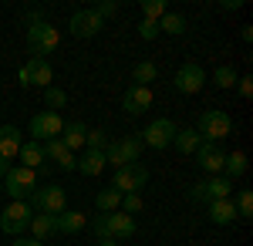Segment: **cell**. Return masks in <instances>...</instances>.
<instances>
[{"label": "cell", "instance_id": "ffe728a7", "mask_svg": "<svg viewBox=\"0 0 253 246\" xmlns=\"http://www.w3.org/2000/svg\"><path fill=\"white\" fill-rule=\"evenodd\" d=\"M20 145H24V138H20L17 125H0V159H17Z\"/></svg>", "mask_w": 253, "mask_h": 246}, {"label": "cell", "instance_id": "44dd1931", "mask_svg": "<svg viewBox=\"0 0 253 246\" xmlns=\"http://www.w3.org/2000/svg\"><path fill=\"white\" fill-rule=\"evenodd\" d=\"M250 169V159H247V152H226V159H223V179H243Z\"/></svg>", "mask_w": 253, "mask_h": 246}, {"label": "cell", "instance_id": "d4e9b609", "mask_svg": "<svg viewBox=\"0 0 253 246\" xmlns=\"http://www.w3.org/2000/svg\"><path fill=\"white\" fill-rule=\"evenodd\" d=\"M105 165H108V162H105V152H81V159H78V172L81 175H91V179H95V175H101V169H105Z\"/></svg>", "mask_w": 253, "mask_h": 246}, {"label": "cell", "instance_id": "e0dca14e", "mask_svg": "<svg viewBox=\"0 0 253 246\" xmlns=\"http://www.w3.org/2000/svg\"><path fill=\"white\" fill-rule=\"evenodd\" d=\"M44 159H51V162H54V165H61L64 172L78 169V155L68 149L61 138H51V142H44Z\"/></svg>", "mask_w": 253, "mask_h": 246}, {"label": "cell", "instance_id": "52a82bcc", "mask_svg": "<svg viewBox=\"0 0 253 246\" xmlns=\"http://www.w3.org/2000/svg\"><path fill=\"white\" fill-rule=\"evenodd\" d=\"M31 206H34V212L58 216V212H64V209H68V196H64V189H61L58 182H47V186H38V189H34Z\"/></svg>", "mask_w": 253, "mask_h": 246}, {"label": "cell", "instance_id": "ac0fdd59", "mask_svg": "<svg viewBox=\"0 0 253 246\" xmlns=\"http://www.w3.org/2000/svg\"><path fill=\"white\" fill-rule=\"evenodd\" d=\"M31 240H38V243H47L51 236H58V219L54 216H47V212H34V219H31Z\"/></svg>", "mask_w": 253, "mask_h": 246}, {"label": "cell", "instance_id": "836d02e7", "mask_svg": "<svg viewBox=\"0 0 253 246\" xmlns=\"http://www.w3.org/2000/svg\"><path fill=\"white\" fill-rule=\"evenodd\" d=\"M84 145H88L91 152H105V149H108V135H105V128H88Z\"/></svg>", "mask_w": 253, "mask_h": 246}, {"label": "cell", "instance_id": "8d00e7d4", "mask_svg": "<svg viewBox=\"0 0 253 246\" xmlns=\"http://www.w3.org/2000/svg\"><path fill=\"white\" fill-rule=\"evenodd\" d=\"M91 10H95V14H98L101 20H108L112 14H118V3H115V0H105V3H95Z\"/></svg>", "mask_w": 253, "mask_h": 246}, {"label": "cell", "instance_id": "3957f363", "mask_svg": "<svg viewBox=\"0 0 253 246\" xmlns=\"http://www.w3.org/2000/svg\"><path fill=\"white\" fill-rule=\"evenodd\" d=\"M196 132H199V138H203V142H219V138L233 135V118H230L226 112H219V108H210V112L199 115Z\"/></svg>", "mask_w": 253, "mask_h": 246}, {"label": "cell", "instance_id": "8992f818", "mask_svg": "<svg viewBox=\"0 0 253 246\" xmlns=\"http://www.w3.org/2000/svg\"><path fill=\"white\" fill-rule=\"evenodd\" d=\"M31 219H34V206L27 199H14L10 206L0 212V229L10 233V236H17V233H27Z\"/></svg>", "mask_w": 253, "mask_h": 246}, {"label": "cell", "instance_id": "4fadbf2b", "mask_svg": "<svg viewBox=\"0 0 253 246\" xmlns=\"http://www.w3.org/2000/svg\"><path fill=\"white\" fill-rule=\"evenodd\" d=\"M230 196H233V182L223 179V175H213V179L199 182V186L193 189L196 203H216V199H230Z\"/></svg>", "mask_w": 253, "mask_h": 246}, {"label": "cell", "instance_id": "d6986e66", "mask_svg": "<svg viewBox=\"0 0 253 246\" xmlns=\"http://www.w3.org/2000/svg\"><path fill=\"white\" fill-rule=\"evenodd\" d=\"M17 159H20V165H24V169H34V172H38V169H44V172H47V159H44V145H41V142H34V138L20 145Z\"/></svg>", "mask_w": 253, "mask_h": 246}, {"label": "cell", "instance_id": "30bf717a", "mask_svg": "<svg viewBox=\"0 0 253 246\" xmlns=\"http://www.w3.org/2000/svg\"><path fill=\"white\" fill-rule=\"evenodd\" d=\"M138 138H142V145H149V149H156V152L169 149L175 138V122L172 118H156L152 125H145V132L138 135Z\"/></svg>", "mask_w": 253, "mask_h": 246}, {"label": "cell", "instance_id": "d6a6232c", "mask_svg": "<svg viewBox=\"0 0 253 246\" xmlns=\"http://www.w3.org/2000/svg\"><path fill=\"white\" fill-rule=\"evenodd\" d=\"M142 14H145V20H159L162 14H169V3L166 0H142Z\"/></svg>", "mask_w": 253, "mask_h": 246}, {"label": "cell", "instance_id": "9a60e30c", "mask_svg": "<svg viewBox=\"0 0 253 246\" xmlns=\"http://www.w3.org/2000/svg\"><path fill=\"white\" fill-rule=\"evenodd\" d=\"M149 108H152V88L132 84V88L125 91V98H122V112H125V115H132V118L145 115Z\"/></svg>", "mask_w": 253, "mask_h": 246}, {"label": "cell", "instance_id": "d590c367", "mask_svg": "<svg viewBox=\"0 0 253 246\" xmlns=\"http://www.w3.org/2000/svg\"><path fill=\"white\" fill-rule=\"evenodd\" d=\"M159 34H162V31H159V20H145V17H142V24H138V38L152 44Z\"/></svg>", "mask_w": 253, "mask_h": 246}, {"label": "cell", "instance_id": "8fae6325", "mask_svg": "<svg viewBox=\"0 0 253 246\" xmlns=\"http://www.w3.org/2000/svg\"><path fill=\"white\" fill-rule=\"evenodd\" d=\"M51 78H54L51 64H47V61H41V57H31V61L17 71L20 88H51Z\"/></svg>", "mask_w": 253, "mask_h": 246}, {"label": "cell", "instance_id": "5b68a950", "mask_svg": "<svg viewBox=\"0 0 253 246\" xmlns=\"http://www.w3.org/2000/svg\"><path fill=\"white\" fill-rule=\"evenodd\" d=\"M149 169L142 165V162H132V165H122V169H115V175H112V189L122 192V196H128V192H142L145 186H149Z\"/></svg>", "mask_w": 253, "mask_h": 246}, {"label": "cell", "instance_id": "ba28073f", "mask_svg": "<svg viewBox=\"0 0 253 246\" xmlns=\"http://www.w3.org/2000/svg\"><path fill=\"white\" fill-rule=\"evenodd\" d=\"M142 149H145V145H142L138 135H128V138H122V142H108V149H105V162H112L115 169L132 165V162H138Z\"/></svg>", "mask_w": 253, "mask_h": 246}, {"label": "cell", "instance_id": "4dcf8cb0", "mask_svg": "<svg viewBox=\"0 0 253 246\" xmlns=\"http://www.w3.org/2000/svg\"><path fill=\"white\" fill-rule=\"evenodd\" d=\"M64 105H68V95H64L61 88H54V84L44 88V112H61Z\"/></svg>", "mask_w": 253, "mask_h": 246}, {"label": "cell", "instance_id": "60d3db41", "mask_svg": "<svg viewBox=\"0 0 253 246\" xmlns=\"http://www.w3.org/2000/svg\"><path fill=\"white\" fill-rule=\"evenodd\" d=\"M10 169H14V165H10V159H0V179H3Z\"/></svg>", "mask_w": 253, "mask_h": 246}, {"label": "cell", "instance_id": "ab89813d", "mask_svg": "<svg viewBox=\"0 0 253 246\" xmlns=\"http://www.w3.org/2000/svg\"><path fill=\"white\" fill-rule=\"evenodd\" d=\"M10 246H44V243L31 240V236H14V243H10Z\"/></svg>", "mask_w": 253, "mask_h": 246}, {"label": "cell", "instance_id": "7c38bea8", "mask_svg": "<svg viewBox=\"0 0 253 246\" xmlns=\"http://www.w3.org/2000/svg\"><path fill=\"white\" fill-rule=\"evenodd\" d=\"M61 128H64V118L58 112H38L31 118V138L34 142H51V138H61Z\"/></svg>", "mask_w": 253, "mask_h": 246}, {"label": "cell", "instance_id": "ee69618b", "mask_svg": "<svg viewBox=\"0 0 253 246\" xmlns=\"http://www.w3.org/2000/svg\"><path fill=\"white\" fill-rule=\"evenodd\" d=\"M0 196H3V182H0Z\"/></svg>", "mask_w": 253, "mask_h": 246}, {"label": "cell", "instance_id": "b9f144b4", "mask_svg": "<svg viewBox=\"0 0 253 246\" xmlns=\"http://www.w3.org/2000/svg\"><path fill=\"white\" fill-rule=\"evenodd\" d=\"M240 38L247 41V44H250V41H253V27H250V24H247V27H243V31H240Z\"/></svg>", "mask_w": 253, "mask_h": 246}, {"label": "cell", "instance_id": "9c48e42d", "mask_svg": "<svg viewBox=\"0 0 253 246\" xmlns=\"http://www.w3.org/2000/svg\"><path fill=\"white\" fill-rule=\"evenodd\" d=\"M175 91L179 95H199L203 91V84H206V68L203 64H196V61H186L172 78Z\"/></svg>", "mask_w": 253, "mask_h": 246}, {"label": "cell", "instance_id": "7402d4cb", "mask_svg": "<svg viewBox=\"0 0 253 246\" xmlns=\"http://www.w3.org/2000/svg\"><path fill=\"white\" fill-rule=\"evenodd\" d=\"M84 138H88V125H84V122H64V128H61V142H64L71 152L84 149Z\"/></svg>", "mask_w": 253, "mask_h": 246}, {"label": "cell", "instance_id": "7bdbcfd3", "mask_svg": "<svg viewBox=\"0 0 253 246\" xmlns=\"http://www.w3.org/2000/svg\"><path fill=\"white\" fill-rule=\"evenodd\" d=\"M98 246H118L115 240H98Z\"/></svg>", "mask_w": 253, "mask_h": 246}, {"label": "cell", "instance_id": "6da1fadb", "mask_svg": "<svg viewBox=\"0 0 253 246\" xmlns=\"http://www.w3.org/2000/svg\"><path fill=\"white\" fill-rule=\"evenodd\" d=\"M61 47V34L51 20H44L41 14H27V51L31 57L47 61V54H54Z\"/></svg>", "mask_w": 253, "mask_h": 246}, {"label": "cell", "instance_id": "f546056e", "mask_svg": "<svg viewBox=\"0 0 253 246\" xmlns=\"http://www.w3.org/2000/svg\"><path fill=\"white\" fill-rule=\"evenodd\" d=\"M236 81H240V75H236L230 64H219V68L213 71V84H216V88H223V91L236 88Z\"/></svg>", "mask_w": 253, "mask_h": 246}, {"label": "cell", "instance_id": "2e32d148", "mask_svg": "<svg viewBox=\"0 0 253 246\" xmlns=\"http://www.w3.org/2000/svg\"><path fill=\"white\" fill-rule=\"evenodd\" d=\"M105 27V20L98 17L95 10H78V14H71V34L81 41L88 38H98V31Z\"/></svg>", "mask_w": 253, "mask_h": 246}, {"label": "cell", "instance_id": "f35d334b", "mask_svg": "<svg viewBox=\"0 0 253 246\" xmlns=\"http://www.w3.org/2000/svg\"><path fill=\"white\" fill-rule=\"evenodd\" d=\"M240 7H243L240 0H223V3H219V10H226V14H236Z\"/></svg>", "mask_w": 253, "mask_h": 246}, {"label": "cell", "instance_id": "603a6c76", "mask_svg": "<svg viewBox=\"0 0 253 246\" xmlns=\"http://www.w3.org/2000/svg\"><path fill=\"white\" fill-rule=\"evenodd\" d=\"M206 212H210V219H213L216 226H230V223L236 219L233 199H216V203H206Z\"/></svg>", "mask_w": 253, "mask_h": 246}, {"label": "cell", "instance_id": "cb8c5ba5", "mask_svg": "<svg viewBox=\"0 0 253 246\" xmlns=\"http://www.w3.org/2000/svg\"><path fill=\"white\" fill-rule=\"evenodd\" d=\"M172 145L179 149V155H196V149L203 145V138H199V132H196V128H175Z\"/></svg>", "mask_w": 253, "mask_h": 246}, {"label": "cell", "instance_id": "f1b7e54d", "mask_svg": "<svg viewBox=\"0 0 253 246\" xmlns=\"http://www.w3.org/2000/svg\"><path fill=\"white\" fill-rule=\"evenodd\" d=\"M95 206H98V212H115V209L122 206V192H115L112 186H108V189H101L95 196Z\"/></svg>", "mask_w": 253, "mask_h": 246}, {"label": "cell", "instance_id": "277c9868", "mask_svg": "<svg viewBox=\"0 0 253 246\" xmlns=\"http://www.w3.org/2000/svg\"><path fill=\"white\" fill-rule=\"evenodd\" d=\"M0 182H3V192H7L10 199H31L34 189H38V172L24 169V165H14Z\"/></svg>", "mask_w": 253, "mask_h": 246}, {"label": "cell", "instance_id": "1f68e13d", "mask_svg": "<svg viewBox=\"0 0 253 246\" xmlns=\"http://www.w3.org/2000/svg\"><path fill=\"white\" fill-rule=\"evenodd\" d=\"M233 206H236V219H250V216H253V192L243 189L240 196H236Z\"/></svg>", "mask_w": 253, "mask_h": 246}, {"label": "cell", "instance_id": "5bb4252c", "mask_svg": "<svg viewBox=\"0 0 253 246\" xmlns=\"http://www.w3.org/2000/svg\"><path fill=\"white\" fill-rule=\"evenodd\" d=\"M223 159H226V152L219 149L216 142H203L196 149V165L206 172V175H223Z\"/></svg>", "mask_w": 253, "mask_h": 246}, {"label": "cell", "instance_id": "4316f807", "mask_svg": "<svg viewBox=\"0 0 253 246\" xmlns=\"http://www.w3.org/2000/svg\"><path fill=\"white\" fill-rule=\"evenodd\" d=\"M186 17L182 14H175V10H169V14H162L159 17V31H166V34H172V38H179V34H186Z\"/></svg>", "mask_w": 253, "mask_h": 246}, {"label": "cell", "instance_id": "74e56055", "mask_svg": "<svg viewBox=\"0 0 253 246\" xmlns=\"http://www.w3.org/2000/svg\"><path fill=\"white\" fill-rule=\"evenodd\" d=\"M236 91H240V98H253V78L243 75L240 81H236Z\"/></svg>", "mask_w": 253, "mask_h": 246}, {"label": "cell", "instance_id": "e575fe53", "mask_svg": "<svg viewBox=\"0 0 253 246\" xmlns=\"http://www.w3.org/2000/svg\"><path fill=\"white\" fill-rule=\"evenodd\" d=\"M142 206H145V203H142V196H138V192H128V196H122V212H125V216H135V212H142Z\"/></svg>", "mask_w": 253, "mask_h": 246}, {"label": "cell", "instance_id": "83f0119b", "mask_svg": "<svg viewBox=\"0 0 253 246\" xmlns=\"http://www.w3.org/2000/svg\"><path fill=\"white\" fill-rule=\"evenodd\" d=\"M156 78H159L156 61H138L135 68H132V81H135V84H142V88H149Z\"/></svg>", "mask_w": 253, "mask_h": 246}, {"label": "cell", "instance_id": "7a4b0ae2", "mask_svg": "<svg viewBox=\"0 0 253 246\" xmlns=\"http://www.w3.org/2000/svg\"><path fill=\"white\" fill-rule=\"evenodd\" d=\"M95 236L98 240H128V236H135V219L132 216H125L122 209L115 212H98L95 219Z\"/></svg>", "mask_w": 253, "mask_h": 246}, {"label": "cell", "instance_id": "484cf974", "mask_svg": "<svg viewBox=\"0 0 253 246\" xmlns=\"http://www.w3.org/2000/svg\"><path fill=\"white\" fill-rule=\"evenodd\" d=\"M54 219H58V233H71V236L81 233L84 223H88V219H84V212H78V209H64V212H58Z\"/></svg>", "mask_w": 253, "mask_h": 246}]
</instances>
